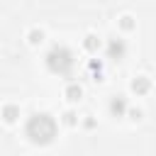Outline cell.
I'll return each instance as SVG.
<instances>
[{"mask_svg": "<svg viewBox=\"0 0 156 156\" xmlns=\"http://www.w3.org/2000/svg\"><path fill=\"white\" fill-rule=\"evenodd\" d=\"M56 132H58V124L56 119L49 115V112H34L27 124H24V134L32 144H39V146H46L56 139Z\"/></svg>", "mask_w": 156, "mask_h": 156, "instance_id": "obj_1", "label": "cell"}, {"mask_svg": "<svg viewBox=\"0 0 156 156\" xmlns=\"http://www.w3.org/2000/svg\"><path fill=\"white\" fill-rule=\"evenodd\" d=\"M44 61H46V68H49L51 73H56V76H71L73 63H76V56H73V51H71L68 46L56 44V46H51V49L46 51Z\"/></svg>", "mask_w": 156, "mask_h": 156, "instance_id": "obj_2", "label": "cell"}, {"mask_svg": "<svg viewBox=\"0 0 156 156\" xmlns=\"http://www.w3.org/2000/svg\"><path fill=\"white\" fill-rule=\"evenodd\" d=\"M124 54H127L124 39H110V44H107V58L119 61V58H124Z\"/></svg>", "mask_w": 156, "mask_h": 156, "instance_id": "obj_3", "label": "cell"}, {"mask_svg": "<svg viewBox=\"0 0 156 156\" xmlns=\"http://www.w3.org/2000/svg\"><path fill=\"white\" fill-rule=\"evenodd\" d=\"M107 107H110V115H112V117H122V115L127 112V100H124V95H115Z\"/></svg>", "mask_w": 156, "mask_h": 156, "instance_id": "obj_4", "label": "cell"}, {"mask_svg": "<svg viewBox=\"0 0 156 156\" xmlns=\"http://www.w3.org/2000/svg\"><path fill=\"white\" fill-rule=\"evenodd\" d=\"M149 88H151V83H149V78H144V76H136V78L132 80V90H134L136 95L149 93Z\"/></svg>", "mask_w": 156, "mask_h": 156, "instance_id": "obj_5", "label": "cell"}, {"mask_svg": "<svg viewBox=\"0 0 156 156\" xmlns=\"http://www.w3.org/2000/svg\"><path fill=\"white\" fill-rule=\"evenodd\" d=\"M66 98H68L71 102H78V100L83 98V88H80V85H76V83H71V85L66 88Z\"/></svg>", "mask_w": 156, "mask_h": 156, "instance_id": "obj_6", "label": "cell"}, {"mask_svg": "<svg viewBox=\"0 0 156 156\" xmlns=\"http://www.w3.org/2000/svg\"><path fill=\"white\" fill-rule=\"evenodd\" d=\"M2 117H5V122H15L20 117V107L17 105H5L2 107Z\"/></svg>", "mask_w": 156, "mask_h": 156, "instance_id": "obj_7", "label": "cell"}, {"mask_svg": "<svg viewBox=\"0 0 156 156\" xmlns=\"http://www.w3.org/2000/svg\"><path fill=\"white\" fill-rule=\"evenodd\" d=\"M83 46H85V49H88L90 54H95V51L100 49V39H98L95 34H88V37L83 39Z\"/></svg>", "mask_w": 156, "mask_h": 156, "instance_id": "obj_8", "label": "cell"}, {"mask_svg": "<svg viewBox=\"0 0 156 156\" xmlns=\"http://www.w3.org/2000/svg\"><path fill=\"white\" fill-rule=\"evenodd\" d=\"M27 39H29V44H41V41H44V32H41V29H32V32L27 34Z\"/></svg>", "mask_w": 156, "mask_h": 156, "instance_id": "obj_9", "label": "cell"}, {"mask_svg": "<svg viewBox=\"0 0 156 156\" xmlns=\"http://www.w3.org/2000/svg\"><path fill=\"white\" fill-rule=\"evenodd\" d=\"M90 71L95 73V76H93L95 80H102V63H100V61H90Z\"/></svg>", "mask_w": 156, "mask_h": 156, "instance_id": "obj_10", "label": "cell"}, {"mask_svg": "<svg viewBox=\"0 0 156 156\" xmlns=\"http://www.w3.org/2000/svg\"><path fill=\"white\" fill-rule=\"evenodd\" d=\"M119 27H122V29H127V32H129V29H134V20H132V17H129V15H124V17H122V20H119Z\"/></svg>", "mask_w": 156, "mask_h": 156, "instance_id": "obj_11", "label": "cell"}, {"mask_svg": "<svg viewBox=\"0 0 156 156\" xmlns=\"http://www.w3.org/2000/svg\"><path fill=\"white\" fill-rule=\"evenodd\" d=\"M63 122H66V124H76V112H71V110L63 112Z\"/></svg>", "mask_w": 156, "mask_h": 156, "instance_id": "obj_12", "label": "cell"}, {"mask_svg": "<svg viewBox=\"0 0 156 156\" xmlns=\"http://www.w3.org/2000/svg\"><path fill=\"white\" fill-rule=\"evenodd\" d=\"M129 115H132V119H139V117H141V112H139V110H129Z\"/></svg>", "mask_w": 156, "mask_h": 156, "instance_id": "obj_13", "label": "cell"}]
</instances>
